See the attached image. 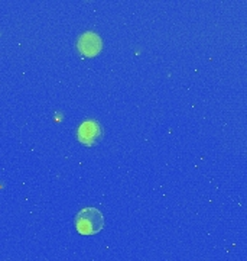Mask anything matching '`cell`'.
<instances>
[{
  "label": "cell",
  "mask_w": 247,
  "mask_h": 261,
  "mask_svg": "<svg viewBox=\"0 0 247 261\" xmlns=\"http://www.w3.org/2000/svg\"><path fill=\"white\" fill-rule=\"evenodd\" d=\"M104 226V215L97 207H84L75 216V228L81 235H94Z\"/></svg>",
  "instance_id": "6da1fadb"
},
{
  "label": "cell",
  "mask_w": 247,
  "mask_h": 261,
  "mask_svg": "<svg viewBox=\"0 0 247 261\" xmlns=\"http://www.w3.org/2000/svg\"><path fill=\"white\" fill-rule=\"evenodd\" d=\"M77 47L85 57H94L100 53L101 49V39L97 34L92 32H85L84 35L80 37Z\"/></svg>",
  "instance_id": "7a4b0ae2"
},
{
  "label": "cell",
  "mask_w": 247,
  "mask_h": 261,
  "mask_svg": "<svg viewBox=\"0 0 247 261\" xmlns=\"http://www.w3.org/2000/svg\"><path fill=\"white\" fill-rule=\"evenodd\" d=\"M101 135V129L96 121H85L78 128V141L84 145H94Z\"/></svg>",
  "instance_id": "3957f363"
}]
</instances>
